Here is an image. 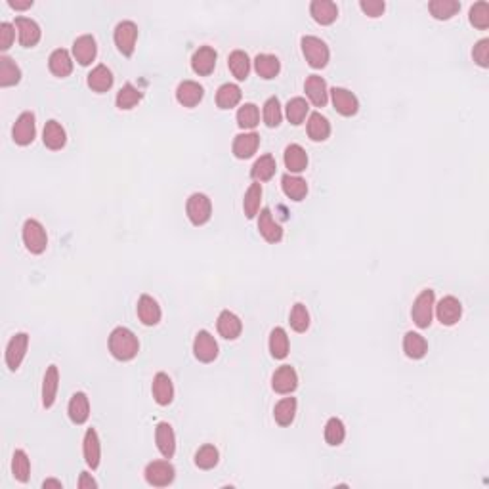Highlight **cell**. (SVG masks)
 Instances as JSON below:
<instances>
[{"label":"cell","mask_w":489,"mask_h":489,"mask_svg":"<svg viewBox=\"0 0 489 489\" xmlns=\"http://www.w3.org/2000/svg\"><path fill=\"white\" fill-rule=\"evenodd\" d=\"M12 474L19 483H27L31 476V461L23 449H16L12 457Z\"/></svg>","instance_id":"7dc6e473"},{"label":"cell","mask_w":489,"mask_h":489,"mask_svg":"<svg viewBox=\"0 0 489 489\" xmlns=\"http://www.w3.org/2000/svg\"><path fill=\"white\" fill-rule=\"evenodd\" d=\"M289 336L283 327H275L270 333V354L274 360H285L289 356Z\"/></svg>","instance_id":"f35d334b"},{"label":"cell","mask_w":489,"mask_h":489,"mask_svg":"<svg viewBox=\"0 0 489 489\" xmlns=\"http://www.w3.org/2000/svg\"><path fill=\"white\" fill-rule=\"evenodd\" d=\"M67 415L71 422L77 424V426L88 421V417H90V402H88V395L85 392H75V394L71 395Z\"/></svg>","instance_id":"484cf974"},{"label":"cell","mask_w":489,"mask_h":489,"mask_svg":"<svg viewBox=\"0 0 489 489\" xmlns=\"http://www.w3.org/2000/svg\"><path fill=\"white\" fill-rule=\"evenodd\" d=\"M83 455H85L88 468L96 470L100 466V461H102V442H100V436H98L96 428L86 430L85 439H83Z\"/></svg>","instance_id":"e0dca14e"},{"label":"cell","mask_w":489,"mask_h":489,"mask_svg":"<svg viewBox=\"0 0 489 489\" xmlns=\"http://www.w3.org/2000/svg\"><path fill=\"white\" fill-rule=\"evenodd\" d=\"M138 319L144 323L146 327H153L157 325L161 318H163V312H161V306L157 304L153 296L149 294H142L140 301H138Z\"/></svg>","instance_id":"d6986e66"},{"label":"cell","mask_w":489,"mask_h":489,"mask_svg":"<svg viewBox=\"0 0 489 489\" xmlns=\"http://www.w3.org/2000/svg\"><path fill=\"white\" fill-rule=\"evenodd\" d=\"M144 478L151 488H169L176 478V468L169 461H151L144 470Z\"/></svg>","instance_id":"8992f818"},{"label":"cell","mask_w":489,"mask_h":489,"mask_svg":"<svg viewBox=\"0 0 489 489\" xmlns=\"http://www.w3.org/2000/svg\"><path fill=\"white\" fill-rule=\"evenodd\" d=\"M472 58L481 69L489 67V39H481V41L474 44Z\"/></svg>","instance_id":"11a10c76"},{"label":"cell","mask_w":489,"mask_h":489,"mask_svg":"<svg viewBox=\"0 0 489 489\" xmlns=\"http://www.w3.org/2000/svg\"><path fill=\"white\" fill-rule=\"evenodd\" d=\"M155 444L164 459H172L176 453V434L169 422H159L155 426Z\"/></svg>","instance_id":"2e32d148"},{"label":"cell","mask_w":489,"mask_h":489,"mask_svg":"<svg viewBox=\"0 0 489 489\" xmlns=\"http://www.w3.org/2000/svg\"><path fill=\"white\" fill-rule=\"evenodd\" d=\"M19 80H21L19 65L8 56H0V86L8 88V86L17 85Z\"/></svg>","instance_id":"60d3db41"},{"label":"cell","mask_w":489,"mask_h":489,"mask_svg":"<svg viewBox=\"0 0 489 489\" xmlns=\"http://www.w3.org/2000/svg\"><path fill=\"white\" fill-rule=\"evenodd\" d=\"M272 388L274 392L281 395L292 394L298 388V375L291 365H281L279 369L275 371L272 377Z\"/></svg>","instance_id":"7c38bea8"},{"label":"cell","mask_w":489,"mask_h":489,"mask_svg":"<svg viewBox=\"0 0 489 489\" xmlns=\"http://www.w3.org/2000/svg\"><path fill=\"white\" fill-rule=\"evenodd\" d=\"M241 96L243 94H241L239 86L233 85V83H226L216 92V105L220 109H233V107L239 105Z\"/></svg>","instance_id":"ab89813d"},{"label":"cell","mask_w":489,"mask_h":489,"mask_svg":"<svg viewBox=\"0 0 489 489\" xmlns=\"http://www.w3.org/2000/svg\"><path fill=\"white\" fill-rule=\"evenodd\" d=\"M459 10H461V2H457V0H432L428 4V12L432 14V17L439 19V21L451 19Z\"/></svg>","instance_id":"f6af8a7d"},{"label":"cell","mask_w":489,"mask_h":489,"mask_svg":"<svg viewBox=\"0 0 489 489\" xmlns=\"http://www.w3.org/2000/svg\"><path fill=\"white\" fill-rule=\"evenodd\" d=\"M16 29L17 34H19V44L23 48H33L41 41V34H43L41 33V25L31 17H16Z\"/></svg>","instance_id":"9a60e30c"},{"label":"cell","mask_w":489,"mask_h":489,"mask_svg":"<svg viewBox=\"0 0 489 489\" xmlns=\"http://www.w3.org/2000/svg\"><path fill=\"white\" fill-rule=\"evenodd\" d=\"M113 41H115L117 50H119L122 56L130 58V56L134 54V50H136V41H138L136 23L130 21V19H124V21L117 23L115 33H113Z\"/></svg>","instance_id":"5b68a950"},{"label":"cell","mask_w":489,"mask_h":489,"mask_svg":"<svg viewBox=\"0 0 489 489\" xmlns=\"http://www.w3.org/2000/svg\"><path fill=\"white\" fill-rule=\"evenodd\" d=\"M281 188H283V193L292 201H304L306 195H308V184L304 178L296 176V174H285L281 178Z\"/></svg>","instance_id":"d6a6232c"},{"label":"cell","mask_w":489,"mask_h":489,"mask_svg":"<svg viewBox=\"0 0 489 489\" xmlns=\"http://www.w3.org/2000/svg\"><path fill=\"white\" fill-rule=\"evenodd\" d=\"M58 388H60V371L56 365H48L43 378V405L44 409H50L56 404L58 398Z\"/></svg>","instance_id":"f1b7e54d"},{"label":"cell","mask_w":489,"mask_h":489,"mask_svg":"<svg viewBox=\"0 0 489 489\" xmlns=\"http://www.w3.org/2000/svg\"><path fill=\"white\" fill-rule=\"evenodd\" d=\"M289 323H291L292 331H296V333H306V331H308L309 312L302 302H296V304L292 306Z\"/></svg>","instance_id":"f5cc1de1"},{"label":"cell","mask_w":489,"mask_h":489,"mask_svg":"<svg viewBox=\"0 0 489 489\" xmlns=\"http://www.w3.org/2000/svg\"><path fill=\"white\" fill-rule=\"evenodd\" d=\"M186 213L193 226H205L213 216V203L205 193H191L186 203Z\"/></svg>","instance_id":"52a82bcc"},{"label":"cell","mask_w":489,"mask_h":489,"mask_svg":"<svg viewBox=\"0 0 489 489\" xmlns=\"http://www.w3.org/2000/svg\"><path fill=\"white\" fill-rule=\"evenodd\" d=\"M14 41H16V25H12L8 21H2L0 23V50H10Z\"/></svg>","instance_id":"9f6ffc18"},{"label":"cell","mask_w":489,"mask_h":489,"mask_svg":"<svg viewBox=\"0 0 489 489\" xmlns=\"http://www.w3.org/2000/svg\"><path fill=\"white\" fill-rule=\"evenodd\" d=\"M216 60H218V54L213 46H201L191 56V69L199 77H206L215 71Z\"/></svg>","instance_id":"4fadbf2b"},{"label":"cell","mask_w":489,"mask_h":489,"mask_svg":"<svg viewBox=\"0 0 489 489\" xmlns=\"http://www.w3.org/2000/svg\"><path fill=\"white\" fill-rule=\"evenodd\" d=\"M96 54H98V46H96V39L92 34H83V36L75 39V43H73V56H75V60L83 67L90 65L96 60Z\"/></svg>","instance_id":"cb8c5ba5"},{"label":"cell","mask_w":489,"mask_h":489,"mask_svg":"<svg viewBox=\"0 0 489 489\" xmlns=\"http://www.w3.org/2000/svg\"><path fill=\"white\" fill-rule=\"evenodd\" d=\"M43 142L44 146L48 147V149H52V151H60V149H63L65 147V144H67V134H65V129L61 127L58 120H48L46 124H44V130H43Z\"/></svg>","instance_id":"83f0119b"},{"label":"cell","mask_w":489,"mask_h":489,"mask_svg":"<svg viewBox=\"0 0 489 489\" xmlns=\"http://www.w3.org/2000/svg\"><path fill=\"white\" fill-rule=\"evenodd\" d=\"M296 407H298L296 398H283L281 402H277L274 407L275 422L279 426H291L296 417Z\"/></svg>","instance_id":"74e56055"},{"label":"cell","mask_w":489,"mask_h":489,"mask_svg":"<svg viewBox=\"0 0 489 489\" xmlns=\"http://www.w3.org/2000/svg\"><path fill=\"white\" fill-rule=\"evenodd\" d=\"M434 304H436V294L432 289H424L415 298L411 308V318L419 329H428L430 327L432 318H434Z\"/></svg>","instance_id":"277c9868"},{"label":"cell","mask_w":489,"mask_h":489,"mask_svg":"<svg viewBox=\"0 0 489 489\" xmlns=\"http://www.w3.org/2000/svg\"><path fill=\"white\" fill-rule=\"evenodd\" d=\"M48 67H50L52 75L65 78L73 73V58H71V54L65 48H58V50H54L50 54Z\"/></svg>","instance_id":"1f68e13d"},{"label":"cell","mask_w":489,"mask_h":489,"mask_svg":"<svg viewBox=\"0 0 489 489\" xmlns=\"http://www.w3.org/2000/svg\"><path fill=\"white\" fill-rule=\"evenodd\" d=\"M43 488L44 489H63V483H61L60 480H56V478H48V480L43 481Z\"/></svg>","instance_id":"94428289"},{"label":"cell","mask_w":489,"mask_h":489,"mask_svg":"<svg viewBox=\"0 0 489 489\" xmlns=\"http://www.w3.org/2000/svg\"><path fill=\"white\" fill-rule=\"evenodd\" d=\"M281 120H283L281 103H279V100L275 96H272L264 103V122H266L268 129H275V127L281 124Z\"/></svg>","instance_id":"816d5d0a"},{"label":"cell","mask_w":489,"mask_h":489,"mask_svg":"<svg viewBox=\"0 0 489 489\" xmlns=\"http://www.w3.org/2000/svg\"><path fill=\"white\" fill-rule=\"evenodd\" d=\"M258 232L260 235L268 241V243H279L283 239V228L274 220V215L270 208H262L260 215H258Z\"/></svg>","instance_id":"ac0fdd59"},{"label":"cell","mask_w":489,"mask_h":489,"mask_svg":"<svg viewBox=\"0 0 489 489\" xmlns=\"http://www.w3.org/2000/svg\"><path fill=\"white\" fill-rule=\"evenodd\" d=\"M308 136L312 142H325L331 136V122L321 113L316 111L308 117Z\"/></svg>","instance_id":"d590c367"},{"label":"cell","mask_w":489,"mask_h":489,"mask_svg":"<svg viewBox=\"0 0 489 489\" xmlns=\"http://www.w3.org/2000/svg\"><path fill=\"white\" fill-rule=\"evenodd\" d=\"M323 436H325V442L331 447L340 446L344 438H346V426H344V422L340 421V419H336V417L329 419L325 424V430H323Z\"/></svg>","instance_id":"681fc988"},{"label":"cell","mask_w":489,"mask_h":489,"mask_svg":"<svg viewBox=\"0 0 489 489\" xmlns=\"http://www.w3.org/2000/svg\"><path fill=\"white\" fill-rule=\"evenodd\" d=\"M258 146H260V136L257 132H243V134H237L233 140L232 151L237 159L245 161V159H250L252 155L257 153Z\"/></svg>","instance_id":"603a6c76"},{"label":"cell","mask_w":489,"mask_h":489,"mask_svg":"<svg viewBox=\"0 0 489 489\" xmlns=\"http://www.w3.org/2000/svg\"><path fill=\"white\" fill-rule=\"evenodd\" d=\"M86 85H88L90 90H94V92H98V94L107 92V90L113 86L111 69L107 67V65H96V67L88 73V77H86Z\"/></svg>","instance_id":"4dcf8cb0"},{"label":"cell","mask_w":489,"mask_h":489,"mask_svg":"<svg viewBox=\"0 0 489 489\" xmlns=\"http://www.w3.org/2000/svg\"><path fill=\"white\" fill-rule=\"evenodd\" d=\"M434 308H436V318H438V321L446 327L457 325L461 316H463V304H461L459 298L451 296V294H449V296H444L438 304H434Z\"/></svg>","instance_id":"9c48e42d"},{"label":"cell","mask_w":489,"mask_h":489,"mask_svg":"<svg viewBox=\"0 0 489 489\" xmlns=\"http://www.w3.org/2000/svg\"><path fill=\"white\" fill-rule=\"evenodd\" d=\"M218 461H220V453H218V449H216L215 446H210V444L199 447L197 451H195V466L201 468V470L215 468Z\"/></svg>","instance_id":"c3c4849f"},{"label":"cell","mask_w":489,"mask_h":489,"mask_svg":"<svg viewBox=\"0 0 489 489\" xmlns=\"http://www.w3.org/2000/svg\"><path fill=\"white\" fill-rule=\"evenodd\" d=\"M283 161L285 166L289 169V174H301L308 169V153L298 144H291V146L285 147Z\"/></svg>","instance_id":"f546056e"},{"label":"cell","mask_w":489,"mask_h":489,"mask_svg":"<svg viewBox=\"0 0 489 489\" xmlns=\"http://www.w3.org/2000/svg\"><path fill=\"white\" fill-rule=\"evenodd\" d=\"M34 136H36V122H34L33 111H23L17 117L16 124L12 129V140L16 142L17 146L25 147L29 144H33Z\"/></svg>","instance_id":"ba28073f"},{"label":"cell","mask_w":489,"mask_h":489,"mask_svg":"<svg viewBox=\"0 0 489 489\" xmlns=\"http://www.w3.org/2000/svg\"><path fill=\"white\" fill-rule=\"evenodd\" d=\"M360 8L365 16L380 17L387 10V4H384V0H361Z\"/></svg>","instance_id":"6f0895ef"},{"label":"cell","mask_w":489,"mask_h":489,"mask_svg":"<svg viewBox=\"0 0 489 489\" xmlns=\"http://www.w3.org/2000/svg\"><path fill=\"white\" fill-rule=\"evenodd\" d=\"M302 46V54L304 58L309 63V67L314 69H323L327 67V63L331 60V52H329V46H327L319 36H314V34H306L302 36L301 41Z\"/></svg>","instance_id":"7a4b0ae2"},{"label":"cell","mask_w":489,"mask_h":489,"mask_svg":"<svg viewBox=\"0 0 489 489\" xmlns=\"http://www.w3.org/2000/svg\"><path fill=\"white\" fill-rule=\"evenodd\" d=\"M275 171H277V163H275L274 157H272V155H262V157L257 159L254 164H252V169H250V178H252L254 182H258V184H262V182L272 180Z\"/></svg>","instance_id":"8d00e7d4"},{"label":"cell","mask_w":489,"mask_h":489,"mask_svg":"<svg viewBox=\"0 0 489 489\" xmlns=\"http://www.w3.org/2000/svg\"><path fill=\"white\" fill-rule=\"evenodd\" d=\"M27 348H29V335L27 333H17L10 338L6 346V365L10 371H17L19 365L25 360Z\"/></svg>","instance_id":"8fae6325"},{"label":"cell","mask_w":489,"mask_h":489,"mask_svg":"<svg viewBox=\"0 0 489 489\" xmlns=\"http://www.w3.org/2000/svg\"><path fill=\"white\" fill-rule=\"evenodd\" d=\"M254 71L258 73V77L270 80V78H275L279 75L281 61L274 54H258L254 58Z\"/></svg>","instance_id":"836d02e7"},{"label":"cell","mask_w":489,"mask_h":489,"mask_svg":"<svg viewBox=\"0 0 489 489\" xmlns=\"http://www.w3.org/2000/svg\"><path fill=\"white\" fill-rule=\"evenodd\" d=\"M109 352L115 360L132 361L140 352V340L129 327H115L109 335Z\"/></svg>","instance_id":"6da1fadb"},{"label":"cell","mask_w":489,"mask_h":489,"mask_svg":"<svg viewBox=\"0 0 489 489\" xmlns=\"http://www.w3.org/2000/svg\"><path fill=\"white\" fill-rule=\"evenodd\" d=\"M193 356L201 363H213L218 358V343L208 331H199L193 340Z\"/></svg>","instance_id":"30bf717a"},{"label":"cell","mask_w":489,"mask_h":489,"mask_svg":"<svg viewBox=\"0 0 489 489\" xmlns=\"http://www.w3.org/2000/svg\"><path fill=\"white\" fill-rule=\"evenodd\" d=\"M77 486H78V489H96L98 488V481H96L88 472H80Z\"/></svg>","instance_id":"680465c9"},{"label":"cell","mask_w":489,"mask_h":489,"mask_svg":"<svg viewBox=\"0 0 489 489\" xmlns=\"http://www.w3.org/2000/svg\"><path fill=\"white\" fill-rule=\"evenodd\" d=\"M216 329H218V333H220L222 338H226V340H235V338H239L241 331H243V323H241L237 314H233L230 309H224V312H220V316H218Z\"/></svg>","instance_id":"44dd1931"},{"label":"cell","mask_w":489,"mask_h":489,"mask_svg":"<svg viewBox=\"0 0 489 489\" xmlns=\"http://www.w3.org/2000/svg\"><path fill=\"white\" fill-rule=\"evenodd\" d=\"M228 67L232 71V75L237 80H247L250 73V60L247 56V52L233 50L228 58Z\"/></svg>","instance_id":"7bdbcfd3"},{"label":"cell","mask_w":489,"mask_h":489,"mask_svg":"<svg viewBox=\"0 0 489 489\" xmlns=\"http://www.w3.org/2000/svg\"><path fill=\"white\" fill-rule=\"evenodd\" d=\"M260 203H262V184H250V188L247 189L245 193V199H243V213L245 216L252 220L257 218L258 213H260Z\"/></svg>","instance_id":"ee69618b"},{"label":"cell","mask_w":489,"mask_h":489,"mask_svg":"<svg viewBox=\"0 0 489 489\" xmlns=\"http://www.w3.org/2000/svg\"><path fill=\"white\" fill-rule=\"evenodd\" d=\"M151 394H153L155 404L166 407L172 404L174 400V384L172 378L166 373H157L153 377V384H151Z\"/></svg>","instance_id":"ffe728a7"},{"label":"cell","mask_w":489,"mask_h":489,"mask_svg":"<svg viewBox=\"0 0 489 489\" xmlns=\"http://www.w3.org/2000/svg\"><path fill=\"white\" fill-rule=\"evenodd\" d=\"M304 90H306L309 102L314 103L316 107H325L327 102H329V90H327L325 78L319 77V75H309L304 83Z\"/></svg>","instance_id":"d4e9b609"},{"label":"cell","mask_w":489,"mask_h":489,"mask_svg":"<svg viewBox=\"0 0 489 489\" xmlns=\"http://www.w3.org/2000/svg\"><path fill=\"white\" fill-rule=\"evenodd\" d=\"M309 14L319 25H331L338 17V6L331 0H314L309 4Z\"/></svg>","instance_id":"4316f807"},{"label":"cell","mask_w":489,"mask_h":489,"mask_svg":"<svg viewBox=\"0 0 489 489\" xmlns=\"http://www.w3.org/2000/svg\"><path fill=\"white\" fill-rule=\"evenodd\" d=\"M404 352L409 360H422L428 354V343L419 333H405L404 336Z\"/></svg>","instance_id":"e575fe53"},{"label":"cell","mask_w":489,"mask_h":489,"mask_svg":"<svg viewBox=\"0 0 489 489\" xmlns=\"http://www.w3.org/2000/svg\"><path fill=\"white\" fill-rule=\"evenodd\" d=\"M205 96V88L195 80H184L176 88V100L184 107H195Z\"/></svg>","instance_id":"7402d4cb"},{"label":"cell","mask_w":489,"mask_h":489,"mask_svg":"<svg viewBox=\"0 0 489 489\" xmlns=\"http://www.w3.org/2000/svg\"><path fill=\"white\" fill-rule=\"evenodd\" d=\"M331 100H333V105L335 109L343 117H354L356 113L360 111V102L354 92L346 90V88H340V86H335L331 90Z\"/></svg>","instance_id":"5bb4252c"},{"label":"cell","mask_w":489,"mask_h":489,"mask_svg":"<svg viewBox=\"0 0 489 489\" xmlns=\"http://www.w3.org/2000/svg\"><path fill=\"white\" fill-rule=\"evenodd\" d=\"M308 113L309 105L304 98H292V100H289V103L285 105V115H287L289 122L294 124V127L302 124L304 119L308 117Z\"/></svg>","instance_id":"bcb514c9"},{"label":"cell","mask_w":489,"mask_h":489,"mask_svg":"<svg viewBox=\"0 0 489 489\" xmlns=\"http://www.w3.org/2000/svg\"><path fill=\"white\" fill-rule=\"evenodd\" d=\"M8 6L14 10H29L33 6V0H8Z\"/></svg>","instance_id":"91938a15"},{"label":"cell","mask_w":489,"mask_h":489,"mask_svg":"<svg viewBox=\"0 0 489 489\" xmlns=\"http://www.w3.org/2000/svg\"><path fill=\"white\" fill-rule=\"evenodd\" d=\"M468 19H470V23H472L476 29L486 31L489 27V2H486V0L476 2L472 8H470Z\"/></svg>","instance_id":"db71d44e"},{"label":"cell","mask_w":489,"mask_h":489,"mask_svg":"<svg viewBox=\"0 0 489 489\" xmlns=\"http://www.w3.org/2000/svg\"><path fill=\"white\" fill-rule=\"evenodd\" d=\"M142 98H144V94L138 90L136 86L132 85V83H127L117 92L115 103H117V107H119L120 111H129V109H134L138 103L142 102Z\"/></svg>","instance_id":"b9f144b4"},{"label":"cell","mask_w":489,"mask_h":489,"mask_svg":"<svg viewBox=\"0 0 489 489\" xmlns=\"http://www.w3.org/2000/svg\"><path fill=\"white\" fill-rule=\"evenodd\" d=\"M258 122H260V111L254 103H245L241 105L239 111H237V124L243 130H252L257 129Z\"/></svg>","instance_id":"f907efd6"},{"label":"cell","mask_w":489,"mask_h":489,"mask_svg":"<svg viewBox=\"0 0 489 489\" xmlns=\"http://www.w3.org/2000/svg\"><path fill=\"white\" fill-rule=\"evenodd\" d=\"M21 237H23V245L31 254H43L46 247H48V233L44 230V226L34 218H29L23 224L21 230Z\"/></svg>","instance_id":"3957f363"}]
</instances>
